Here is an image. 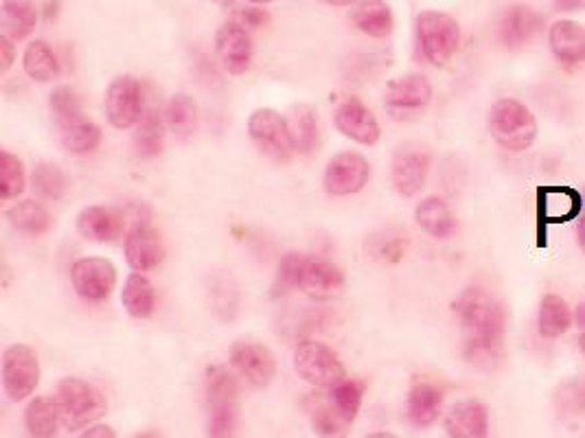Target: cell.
<instances>
[{
	"instance_id": "obj_11",
	"label": "cell",
	"mask_w": 585,
	"mask_h": 438,
	"mask_svg": "<svg viewBox=\"0 0 585 438\" xmlns=\"http://www.w3.org/2000/svg\"><path fill=\"white\" fill-rule=\"evenodd\" d=\"M75 295L88 303H103L116 287V267L105 256H82L71 265Z\"/></svg>"
},
{
	"instance_id": "obj_40",
	"label": "cell",
	"mask_w": 585,
	"mask_h": 438,
	"mask_svg": "<svg viewBox=\"0 0 585 438\" xmlns=\"http://www.w3.org/2000/svg\"><path fill=\"white\" fill-rule=\"evenodd\" d=\"M27 189L25 165L18 157L0 150V200H16Z\"/></svg>"
},
{
	"instance_id": "obj_14",
	"label": "cell",
	"mask_w": 585,
	"mask_h": 438,
	"mask_svg": "<svg viewBox=\"0 0 585 438\" xmlns=\"http://www.w3.org/2000/svg\"><path fill=\"white\" fill-rule=\"evenodd\" d=\"M231 366L254 388H267L276 377V358L274 353L254 340H237L231 347Z\"/></svg>"
},
{
	"instance_id": "obj_10",
	"label": "cell",
	"mask_w": 585,
	"mask_h": 438,
	"mask_svg": "<svg viewBox=\"0 0 585 438\" xmlns=\"http://www.w3.org/2000/svg\"><path fill=\"white\" fill-rule=\"evenodd\" d=\"M432 167V154L419 142H406L393 154L390 180L401 198H414L423 191Z\"/></svg>"
},
{
	"instance_id": "obj_45",
	"label": "cell",
	"mask_w": 585,
	"mask_h": 438,
	"mask_svg": "<svg viewBox=\"0 0 585 438\" xmlns=\"http://www.w3.org/2000/svg\"><path fill=\"white\" fill-rule=\"evenodd\" d=\"M239 25H244L246 29H259L263 25L270 23V16L265 10H259V8H246V10H239L235 14V18Z\"/></svg>"
},
{
	"instance_id": "obj_12",
	"label": "cell",
	"mask_w": 585,
	"mask_h": 438,
	"mask_svg": "<svg viewBox=\"0 0 585 438\" xmlns=\"http://www.w3.org/2000/svg\"><path fill=\"white\" fill-rule=\"evenodd\" d=\"M105 118L114 129H129L136 127L145 112L142 86L132 75H119L110 82L103 99Z\"/></svg>"
},
{
	"instance_id": "obj_43",
	"label": "cell",
	"mask_w": 585,
	"mask_h": 438,
	"mask_svg": "<svg viewBox=\"0 0 585 438\" xmlns=\"http://www.w3.org/2000/svg\"><path fill=\"white\" fill-rule=\"evenodd\" d=\"M364 392H366V384L360 379H345L343 384L334 386L329 390V397L334 401V405L340 410V414L347 421H356L360 410H362V401H364Z\"/></svg>"
},
{
	"instance_id": "obj_56",
	"label": "cell",
	"mask_w": 585,
	"mask_h": 438,
	"mask_svg": "<svg viewBox=\"0 0 585 438\" xmlns=\"http://www.w3.org/2000/svg\"><path fill=\"white\" fill-rule=\"evenodd\" d=\"M252 5H267V3H274V0H250Z\"/></svg>"
},
{
	"instance_id": "obj_29",
	"label": "cell",
	"mask_w": 585,
	"mask_h": 438,
	"mask_svg": "<svg viewBox=\"0 0 585 438\" xmlns=\"http://www.w3.org/2000/svg\"><path fill=\"white\" fill-rule=\"evenodd\" d=\"M285 118L289 125L291 140H295V150L299 154H312L319 148V138H321V123H319L316 108L308 103L295 105Z\"/></svg>"
},
{
	"instance_id": "obj_13",
	"label": "cell",
	"mask_w": 585,
	"mask_h": 438,
	"mask_svg": "<svg viewBox=\"0 0 585 438\" xmlns=\"http://www.w3.org/2000/svg\"><path fill=\"white\" fill-rule=\"evenodd\" d=\"M371 180V163L358 152L336 154L323 174V189L332 198L358 196Z\"/></svg>"
},
{
	"instance_id": "obj_31",
	"label": "cell",
	"mask_w": 585,
	"mask_h": 438,
	"mask_svg": "<svg viewBox=\"0 0 585 438\" xmlns=\"http://www.w3.org/2000/svg\"><path fill=\"white\" fill-rule=\"evenodd\" d=\"M574 323V314L565 299L559 295H546L537 312V331L544 340H557L568 334Z\"/></svg>"
},
{
	"instance_id": "obj_15",
	"label": "cell",
	"mask_w": 585,
	"mask_h": 438,
	"mask_svg": "<svg viewBox=\"0 0 585 438\" xmlns=\"http://www.w3.org/2000/svg\"><path fill=\"white\" fill-rule=\"evenodd\" d=\"M123 252L127 265L140 274L157 270L167 254L163 237L150 226V222H138L129 226V230L125 233Z\"/></svg>"
},
{
	"instance_id": "obj_18",
	"label": "cell",
	"mask_w": 585,
	"mask_h": 438,
	"mask_svg": "<svg viewBox=\"0 0 585 438\" xmlns=\"http://www.w3.org/2000/svg\"><path fill=\"white\" fill-rule=\"evenodd\" d=\"M544 32V16L528 5L509 8L498 23V40L507 51L531 47Z\"/></svg>"
},
{
	"instance_id": "obj_25",
	"label": "cell",
	"mask_w": 585,
	"mask_h": 438,
	"mask_svg": "<svg viewBox=\"0 0 585 438\" xmlns=\"http://www.w3.org/2000/svg\"><path fill=\"white\" fill-rule=\"evenodd\" d=\"M123 217L105 207H86L77 215V233L90 243H110L123 230Z\"/></svg>"
},
{
	"instance_id": "obj_22",
	"label": "cell",
	"mask_w": 585,
	"mask_h": 438,
	"mask_svg": "<svg viewBox=\"0 0 585 438\" xmlns=\"http://www.w3.org/2000/svg\"><path fill=\"white\" fill-rule=\"evenodd\" d=\"M416 226L432 239H452L459 230L450 202L441 196H427L414 207Z\"/></svg>"
},
{
	"instance_id": "obj_37",
	"label": "cell",
	"mask_w": 585,
	"mask_h": 438,
	"mask_svg": "<svg viewBox=\"0 0 585 438\" xmlns=\"http://www.w3.org/2000/svg\"><path fill=\"white\" fill-rule=\"evenodd\" d=\"M165 123L181 140L191 138L198 129V105L194 97L185 92L174 95L165 108Z\"/></svg>"
},
{
	"instance_id": "obj_20",
	"label": "cell",
	"mask_w": 585,
	"mask_h": 438,
	"mask_svg": "<svg viewBox=\"0 0 585 438\" xmlns=\"http://www.w3.org/2000/svg\"><path fill=\"white\" fill-rule=\"evenodd\" d=\"M444 427L450 438H489V408L478 399H461L448 408Z\"/></svg>"
},
{
	"instance_id": "obj_49",
	"label": "cell",
	"mask_w": 585,
	"mask_h": 438,
	"mask_svg": "<svg viewBox=\"0 0 585 438\" xmlns=\"http://www.w3.org/2000/svg\"><path fill=\"white\" fill-rule=\"evenodd\" d=\"M576 241H578V248L585 252V209L578 213V224H576Z\"/></svg>"
},
{
	"instance_id": "obj_44",
	"label": "cell",
	"mask_w": 585,
	"mask_h": 438,
	"mask_svg": "<svg viewBox=\"0 0 585 438\" xmlns=\"http://www.w3.org/2000/svg\"><path fill=\"white\" fill-rule=\"evenodd\" d=\"M49 108H51L58 125H66V123H75V121L84 118L82 99L71 86L55 88L49 97Z\"/></svg>"
},
{
	"instance_id": "obj_23",
	"label": "cell",
	"mask_w": 585,
	"mask_h": 438,
	"mask_svg": "<svg viewBox=\"0 0 585 438\" xmlns=\"http://www.w3.org/2000/svg\"><path fill=\"white\" fill-rule=\"evenodd\" d=\"M306 412L310 416L312 431L319 438H349L351 421H347L340 410L334 405L329 392H316L306 399Z\"/></svg>"
},
{
	"instance_id": "obj_42",
	"label": "cell",
	"mask_w": 585,
	"mask_h": 438,
	"mask_svg": "<svg viewBox=\"0 0 585 438\" xmlns=\"http://www.w3.org/2000/svg\"><path fill=\"white\" fill-rule=\"evenodd\" d=\"M542 215L548 222H565L578 213V196L570 189L542 191Z\"/></svg>"
},
{
	"instance_id": "obj_21",
	"label": "cell",
	"mask_w": 585,
	"mask_h": 438,
	"mask_svg": "<svg viewBox=\"0 0 585 438\" xmlns=\"http://www.w3.org/2000/svg\"><path fill=\"white\" fill-rule=\"evenodd\" d=\"M444 403L446 392L441 386L430 379H414L406 399L408 423L416 429L432 427L438 421V416H441Z\"/></svg>"
},
{
	"instance_id": "obj_46",
	"label": "cell",
	"mask_w": 585,
	"mask_h": 438,
	"mask_svg": "<svg viewBox=\"0 0 585 438\" xmlns=\"http://www.w3.org/2000/svg\"><path fill=\"white\" fill-rule=\"evenodd\" d=\"M16 62V45L8 36H0V75H8Z\"/></svg>"
},
{
	"instance_id": "obj_33",
	"label": "cell",
	"mask_w": 585,
	"mask_h": 438,
	"mask_svg": "<svg viewBox=\"0 0 585 438\" xmlns=\"http://www.w3.org/2000/svg\"><path fill=\"white\" fill-rule=\"evenodd\" d=\"M8 222L14 230L32 237L47 235L53 228V217L49 209L38 200H23L16 202L12 209H8Z\"/></svg>"
},
{
	"instance_id": "obj_35",
	"label": "cell",
	"mask_w": 585,
	"mask_h": 438,
	"mask_svg": "<svg viewBox=\"0 0 585 438\" xmlns=\"http://www.w3.org/2000/svg\"><path fill=\"white\" fill-rule=\"evenodd\" d=\"M58 127H60L62 148L75 157H84V154L95 152L103 138L101 127L88 118H79L75 123H66V125H58Z\"/></svg>"
},
{
	"instance_id": "obj_34",
	"label": "cell",
	"mask_w": 585,
	"mask_h": 438,
	"mask_svg": "<svg viewBox=\"0 0 585 438\" xmlns=\"http://www.w3.org/2000/svg\"><path fill=\"white\" fill-rule=\"evenodd\" d=\"M23 68L29 79L38 84L55 82L62 75V64L53 53L51 45L45 40H34L23 53Z\"/></svg>"
},
{
	"instance_id": "obj_9",
	"label": "cell",
	"mask_w": 585,
	"mask_h": 438,
	"mask_svg": "<svg viewBox=\"0 0 585 438\" xmlns=\"http://www.w3.org/2000/svg\"><path fill=\"white\" fill-rule=\"evenodd\" d=\"M40 358L29 345H10L3 353V390L14 401H27L40 386Z\"/></svg>"
},
{
	"instance_id": "obj_32",
	"label": "cell",
	"mask_w": 585,
	"mask_h": 438,
	"mask_svg": "<svg viewBox=\"0 0 585 438\" xmlns=\"http://www.w3.org/2000/svg\"><path fill=\"white\" fill-rule=\"evenodd\" d=\"M165 121L154 108L145 110L134 132V150L140 159H157L165 148Z\"/></svg>"
},
{
	"instance_id": "obj_6",
	"label": "cell",
	"mask_w": 585,
	"mask_h": 438,
	"mask_svg": "<svg viewBox=\"0 0 585 438\" xmlns=\"http://www.w3.org/2000/svg\"><path fill=\"white\" fill-rule=\"evenodd\" d=\"M248 136L254 148L272 163L285 165L297 154L287 118L274 108H257L248 118Z\"/></svg>"
},
{
	"instance_id": "obj_7",
	"label": "cell",
	"mask_w": 585,
	"mask_h": 438,
	"mask_svg": "<svg viewBox=\"0 0 585 438\" xmlns=\"http://www.w3.org/2000/svg\"><path fill=\"white\" fill-rule=\"evenodd\" d=\"M434 99L432 84L421 73L395 77L384 92V110L397 123H412L421 118Z\"/></svg>"
},
{
	"instance_id": "obj_16",
	"label": "cell",
	"mask_w": 585,
	"mask_h": 438,
	"mask_svg": "<svg viewBox=\"0 0 585 438\" xmlns=\"http://www.w3.org/2000/svg\"><path fill=\"white\" fill-rule=\"evenodd\" d=\"M336 129L362 148H373L382 138V127L377 116L356 97L345 99L334 112Z\"/></svg>"
},
{
	"instance_id": "obj_30",
	"label": "cell",
	"mask_w": 585,
	"mask_h": 438,
	"mask_svg": "<svg viewBox=\"0 0 585 438\" xmlns=\"http://www.w3.org/2000/svg\"><path fill=\"white\" fill-rule=\"evenodd\" d=\"M62 412L55 397H34L25 408V427L32 438H55Z\"/></svg>"
},
{
	"instance_id": "obj_5",
	"label": "cell",
	"mask_w": 585,
	"mask_h": 438,
	"mask_svg": "<svg viewBox=\"0 0 585 438\" xmlns=\"http://www.w3.org/2000/svg\"><path fill=\"white\" fill-rule=\"evenodd\" d=\"M62 412V425L69 431H79L95 425L108 412V401L97 386L82 377H64L55 395Z\"/></svg>"
},
{
	"instance_id": "obj_55",
	"label": "cell",
	"mask_w": 585,
	"mask_h": 438,
	"mask_svg": "<svg viewBox=\"0 0 585 438\" xmlns=\"http://www.w3.org/2000/svg\"><path fill=\"white\" fill-rule=\"evenodd\" d=\"M215 3H217V5H222V8H228V5H233V3H235V0H215Z\"/></svg>"
},
{
	"instance_id": "obj_52",
	"label": "cell",
	"mask_w": 585,
	"mask_h": 438,
	"mask_svg": "<svg viewBox=\"0 0 585 438\" xmlns=\"http://www.w3.org/2000/svg\"><path fill=\"white\" fill-rule=\"evenodd\" d=\"M364 438H399V436L397 434H390V431H373V434H369Z\"/></svg>"
},
{
	"instance_id": "obj_24",
	"label": "cell",
	"mask_w": 585,
	"mask_h": 438,
	"mask_svg": "<svg viewBox=\"0 0 585 438\" xmlns=\"http://www.w3.org/2000/svg\"><path fill=\"white\" fill-rule=\"evenodd\" d=\"M345 287V272L329 259L308 256L301 289L314 299H329Z\"/></svg>"
},
{
	"instance_id": "obj_36",
	"label": "cell",
	"mask_w": 585,
	"mask_h": 438,
	"mask_svg": "<svg viewBox=\"0 0 585 438\" xmlns=\"http://www.w3.org/2000/svg\"><path fill=\"white\" fill-rule=\"evenodd\" d=\"M408 235L399 228H384V230H377L373 233L366 243H364V250L371 259L375 261H382V263H399L406 252H408Z\"/></svg>"
},
{
	"instance_id": "obj_2",
	"label": "cell",
	"mask_w": 585,
	"mask_h": 438,
	"mask_svg": "<svg viewBox=\"0 0 585 438\" xmlns=\"http://www.w3.org/2000/svg\"><path fill=\"white\" fill-rule=\"evenodd\" d=\"M487 129L498 148L509 154L528 152L537 140V118L533 110L513 97H502L487 112Z\"/></svg>"
},
{
	"instance_id": "obj_4",
	"label": "cell",
	"mask_w": 585,
	"mask_h": 438,
	"mask_svg": "<svg viewBox=\"0 0 585 438\" xmlns=\"http://www.w3.org/2000/svg\"><path fill=\"white\" fill-rule=\"evenodd\" d=\"M421 58L432 66H446L461 49V25L446 12L425 10L414 23Z\"/></svg>"
},
{
	"instance_id": "obj_48",
	"label": "cell",
	"mask_w": 585,
	"mask_h": 438,
	"mask_svg": "<svg viewBox=\"0 0 585 438\" xmlns=\"http://www.w3.org/2000/svg\"><path fill=\"white\" fill-rule=\"evenodd\" d=\"M557 14H572V12H585V0H555Z\"/></svg>"
},
{
	"instance_id": "obj_26",
	"label": "cell",
	"mask_w": 585,
	"mask_h": 438,
	"mask_svg": "<svg viewBox=\"0 0 585 438\" xmlns=\"http://www.w3.org/2000/svg\"><path fill=\"white\" fill-rule=\"evenodd\" d=\"M351 21L364 36L375 40L388 38L395 29V18L386 0H356Z\"/></svg>"
},
{
	"instance_id": "obj_38",
	"label": "cell",
	"mask_w": 585,
	"mask_h": 438,
	"mask_svg": "<svg viewBox=\"0 0 585 438\" xmlns=\"http://www.w3.org/2000/svg\"><path fill=\"white\" fill-rule=\"evenodd\" d=\"M552 408L559 418L572 421L585 416V379L572 377L561 381L552 392Z\"/></svg>"
},
{
	"instance_id": "obj_39",
	"label": "cell",
	"mask_w": 585,
	"mask_h": 438,
	"mask_svg": "<svg viewBox=\"0 0 585 438\" xmlns=\"http://www.w3.org/2000/svg\"><path fill=\"white\" fill-rule=\"evenodd\" d=\"M306 261H308V254L303 252H287L281 259L274 283H272V291H270L272 299H285L287 295H291V291L301 289Z\"/></svg>"
},
{
	"instance_id": "obj_53",
	"label": "cell",
	"mask_w": 585,
	"mask_h": 438,
	"mask_svg": "<svg viewBox=\"0 0 585 438\" xmlns=\"http://www.w3.org/2000/svg\"><path fill=\"white\" fill-rule=\"evenodd\" d=\"M576 345H578V351H581L583 358H585V331H581V336L576 338Z\"/></svg>"
},
{
	"instance_id": "obj_51",
	"label": "cell",
	"mask_w": 585,
	"mask_h": 438,
	"mask_svg": "<svg viewBox=\"0 0 585 438\" xmlns=\"http://www.w3.org/2000/svg\"><path fill=\"white\" fill-rule=\"evenodd\" d=\"M325 3L334 5V8H349L356 3V0H325Z\"/></svg>"
},
{
	"instance_id": "obj_41",
	"label": "cell",
	"mask_w": 585,
	"mask_h": 438,
	"mask_svg": "<svg viewBox=\"0 0 585 438\" xmlns=\"http://www.w3.org/2000/svg\"><path fill=\"white\" fill-rule=\"evenodd\" d=\"M32 187L42 200H62L69 189L64 172L55 163H38L32 172Z\"/></svg>"
},
{
	"instance_id": "obj_1",
	"label": "cell",
	"mask_w": 585,
	"mask_h": 438,
	"mask_svg": "<svg viewBox=\"0 0 585 438\" xmlns=\"http://www.w3.org/2000/svg\"><path fill=\"white\" fill-rule=\"evenodd\" d=\"M463 334V358L481 373H496L507 360V310L494 291L472 285L452 305Z\"/></svg>"
},
{
	"instance_id": "obj_54",
	"label": "cell",
	"mask_w": 585,
	"mask_h": 438,
	"mask_svg": "<svg viewBox=\"0 0 585 438\" xmlns=\"http://www.w3.org/2000/svg\"><path fill=\"white\" fill-rule=\"evenodd\" d=\"M134 438H161V434L159 431H142V434H138Z\"/></svg>"
},
{
	"instance_id": "obj_28",
	"label": "cell",
	"mask_w": 585,
	"mask_h": 438,
	"mask_svg": "<svg viewBox=\"0 0 585 438\" xmlns=\"http://www.w3.org/2000/svg\"><path fill=\"white\" fill-rule=\"evenodd\" d=\"M38 25V10L34 0H3L0 5V27L3 36L14 42L29 38Z\"/></svg>"
},
{
	"instance_id": "obj_47",
	"label": "cell",
	"mask_w": 585,
	"mask_h": 438,
	"mask_svg": "<svg viewBox=\"0 0 585 438\" xmlns=\"http://www.w3.org/2000/svg\"><path fill=\"white\" fill-rule=\"evenodd\" d=\"M79 438H116V431H114V427H110L105 423H95L88 429H84Z\"/></svg>"
},
{
	"instance_id": "obj_17",
	"label": "cell",
	"mask_w": 585,
	"mask_h": 438,
	"mask_svg": "<svg viewBox=\"0 0 585 438\" xmlns=\"http://www.w3.org/2000/svg\"><path fill=\"white\" fill-rule=\"evenodd\" d=\"M215 53L228 75L233 77L246 75L252 62L250 29H246L237 21L224 23L215 34Z\"/></svg>"
},
{
	"instance_id": "obj_3",
	"label": "cell",
	"mask_w": 585,
	"mask_h": 438,
	"mask_svg": "<svg viewBox=\"0 0 585 438\" xmlns=\"http://www.w3.org/2000/svg\"><path fill=\"white\" fill-rule=\"evenodd\" d=\"M207 438H237L239 431V384L226 366H209L204 379Z\"/></svg>"
},
{
	"instance_id": "obj_8",
	"label": "cell",
	"mask_w": 585,
	"mask_h": 438,
	"mask_svg": "<svg viewBox=\"0 0 585 438\" xmlns=\"http://www.w3.org/2000/svg\"><path fill=\"white\" fill-rule=\"evenodd\" d=\"M295 371L306 384L314 388L332 390L347 379V368L338 353L319 340H303L297 347Z\"/></svg>"
},
{
	"instance_id": "obj_19",
	"label": "cell",
	"mask_w": 585,
	"mask_h": 438,
	"mask_svg": "<svg viewBox=\"0 0 585 438\" xmlns=\"http://www.w3.org/2000/svg\"><path fill=\"white\" fill-rule=\"evenodd\" d=\"M548 47L563 71H576L585 62V27L570 18H559L548 29Z\"/></svg>"
},
{
	"instance_id": "obj_50",
	"label": "cell",
	"mask_w": 585,
	"mask_h": 438,
	"mask_svg": "<svg viewBox=\"0 0 585 438\" xmlns=\"http://www.w3.org/2000/svg\"><path fill=\"white\" fill-rule=\"evenodd\" d=\"M574 325L585 331V303H581L576 310H574Z\"/></svg>"
},
{
	"instance_id": "obj_27",
	"label": "cell",
	"mask_w": 585,
	"mask_h": 438,
	"mask_svg": "<svg viewBox=\"0 0 585 438\" xmlns=\"http://www.w3.org/2000/svg\"><path fill=\"white\" fill-rule=\"evenodd\" d=\"M121 305L127 316L136 321L150 318L157 310V289L152 280L140 272H132L121 289Z\"/></svg>"
}]
</instances>
